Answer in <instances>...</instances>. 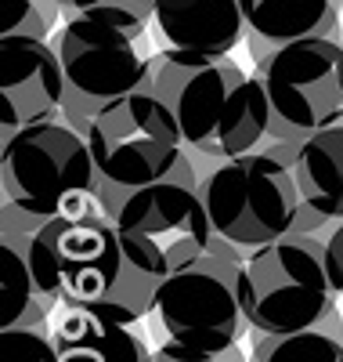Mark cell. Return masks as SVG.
Wrapping results in <instances>:
<instances>
[{"instance_id":"6da1fadb","label":"cell","mask_w":343,"mask_h":362,"mask_svg":"<svg viewBox=\"0 0 343 362\" xmlns=\"http://www.w3.org/2000/svg\"><path fill=\"white\" fill-rule=\"evenodd\" d=\"M25 261L51 308L66 305L127 326L155 312L170 272L155 239L119 228L105 214L47 218L29 239Z\"/></svg>"},{"instance_id":"7a4b0ae2","label":"cell","mask_w":343,"mask_h":362,"mask_svg":"<svg viewBox=\"0 0 343 362\" xmlns=\"http://www.w3.org/2000/svg\"><path fill=\"white\" fill-rule=\"evenodd\" d=\"M152 90L170 112L188 153L228 160L260 148L271 127V105L260 76H246L231 54L167 47L152 54Z\"/></svg>"},{"instance_id":"3957f363","label":"cell","mask_w":343,"mask_h":362,"mask_svg":"<svg viewBox=\"0 0 343 362\" xmlns=\"http://www.w3.org/2000/svg\"><path fill=\"white\" fill-rule=\"evenodd\" d=\"M98 167L87 138L66 119H40L4 134L0 181L4 199L37 218L102 214Z\"/></svg>"},{"instance_id":"277c9868","label":"cell","mask_w":343,"mask_h":362,"mask_svg":"<svg viewBox=\"0 0 343 362\" xmlns=\"http://www.w3.org/2000/svg\"><path fill=\"white\" fill-rule=\"evenodd\" d=\"M239 297L249 329L260 334H293L322 322L339 300L329 276L325 239L289 232L246 250Z\"/></svg>"},{"instance_id":"5b68a950","label":"cell","mask_w":343,"mask_h":362,"mask_svg":"<svg viewBox=\"0 0 343 362\" xmlns=\"http://www.w3.org/2000/svg\"><path fill=\"white\" fill-rule=\"evenodd\" d=\"M199 192L213 221V232L231 239L242 250L289 235L303 210L293 167L264 153V148L228 160L206 156Z\"/></svg>"},{"instance_id":"8992f818","label":"cell","mask_w":343,"mask_h":362,"mask_svg":"<svg viewBox=\"0 0 343 362\" xmlns=\"http://www.w3.org/2000/svg\"><path fill=\"white\" fill-rule=\"evenodd\" d=\"M257 76L271 105L267 138L303 141L307 134L343 124V44L307 37L257 58Z\"/></svg>"},{"instance_id":"52a82bcc","label":"cell","mask_w":343,"mask_h":362,"mask_svg":"<svg viewBox=\"0 0 343 362\" xmlns=\"http://www.w3.org/2000/svg\"><path fill=\"white\" fill-rule=\"evenodd\" d=\"M199 177L203 174H195V160L188 156V148H184V156L174 163L170 174L138 189L98 177L102 214L112 218L119 228L155 239L167 250L170 268L184 264L199 254H210V243L217 235L199 192Z\"/></svg>"},{"instance_id":"ba28073f","label":"cell","mask_w":343,"mask_h":362,"mask_svg":"<svg viewBox=\"0 0 343 362\" xmlns=\"http://www.w3.org/2000/svg\"><path fill=\"white\" fill-rule=\"evenodd\" d=\"M87 145L102 177L116 185H148L184 156L177 116L152 87L105 102L87 124Z\"/></svg>"},{"instance_id":"9c48e42d","label":"cell","mask_w":343,"mask_h":362,"mask_svg":"<svg viewBox=\"0 0 343 362\" xmlns=\"http://www.w3.org/2000/svg\"><path fill=\"white\" fill-rule=\"evenodd\" d=\"M134 33L95 18H66L58 29V54L66 69V105L61 116L87 138V124L105 102L152 87V54L138 51Z\"/></svg>"},{"instance_id":"30bf717a","label":"cell","mask_w":343,"mask_h":362,"mask_svg":"<svg viewBox=\"0 0 343 362\" xmlns=\"http://www.w3.org/2000/svg\"><path fill=\"white\" fill-rule=\"evenodd\" d=\"M242 261L221 254H199L174 264L160 286L155 315L170 341L203 351H228L239 344L246 322L239 297Z\"/></svg>"},{"instance_id":"8fae6325","label":"cell","mask_w":343,"mask_h":362,"mask_svg":"<svg viewBox=\"0 0 343 362\" xmlns=\"http://www.w3.org/2000/svg\"><path fill=\"white\" fill-rule=\"evenodd\" d=\"M0 98H4V134L58 119L66 105V69L61 54L47 40L0 33Z\"/></svg>"},{"instance_id":"7c38bea8","label":"cell","mask_w":343,"mask_h":362,"mask_svg":"<svg viewBox=\"0 0 343 362\" xmlns=\"http://www.w3.org/2000/svg\"><path fill=\"white\" fill-rule=\"evenodd\" d=\"M167 47L231 54L246 37V0H155Z\"/></svg>"},{"instance_id":"4fadbf2b","label":"cell","mask_w":343,"mask_h":362,"mask_svg":"<svg viewBox=\"0 0 343 362\" xmlns=\"http://www.w3.org/2000/svg\"><path fill=\"white\" fill-rule=\"evenodd\" d=\"M339 0H246L249 54L264 58L275 47L307 37L339 40Z\"/></svg>"},{"instance_id":"5bb4252c","label":"cell","mask_w":343,"mask_h":362,"mask_svg":"<svg viewBox=\"0 0 343 362\" xmlns=\"http://www.w3.org/2000/svg\"><path fill=\"white\" fill-rule=\"evenodd\" d=\"M51 337L61 362H152L148 344L127 322H112L95 312L66 308L54 319Z\"/></svg>"},{"instance_id":"9a60e30c","label":"cell","mask_w":343,"mask_h":362,"mask_svg":"<svg viewBox=\"0 0 343 362\" xmlns=\"http://www.w3.org/2000/svg\"><path fill=\"white\" fill-rule=\"evenodd\" d=\"M293 174L311 210L329 221H343V124L307 134L300 141Z\"/></svg>"},{"instance_id":"2e32d148","label":"cell","mask_w":343,"mask_h":362,"mask_svg":"<svg viewBox=\"0 0 343 362\" xmlns=\"http://www.w3.org/2000/svg\"><path fill=\"white\" fill-rule=\"evenodd\" d=\"M249 362H343V319L332 308L322 322L293 334H260L253 329Z\"/></svg>"},{"instance_id":"e0dca14e","label":"cell","mask_w":343,"mask_h":362,"mask_svg":"<svg viewBox=\"0 0 343 362\" xmlns=\"http://www.w3.org/2000/svg\"><path fill=\"white\" fill-rule=\"evenodd\" d=\"M61 18H95L119 25L127 33L141 37L145 25L155 18V0H54Z\"/></svg>"},{"instance_id":"ac0fdd59","label":"cell","mask_w":343,"mask_h":362,"mask_svg":"<svg viewBox=\"0 0 343 362\" xmlns=\"http://www.w3.org/2000/svg\"><path fill=\"white\" fill-rule=\"evenodd\" d=\"M0 8H4L0 33H22L37 40H51V29L61 18V8L54 0H0Z\"/></svg>"},{"instance_id":"d6986e66","label":"cell","mask_w":343,"mask_h":362,"mask_svg":"<svg viewBox=\"0 0 343 362\" xmlns=\"http://www.w3.org/2000/svg\"><path fill=\"white\" fill-rule=\"evenodd\" d=\"M0 362H61V358L47 329L4 326L0 329Z\"/></svg>"},{"instance_id":"ffe728a7","label":"cell","mask_w":343,"mask_h":362,"mask_svg":"<svg viewBox=\"0 0 343 362\" xmlns=\"http://www.w3.org/2000/svg\"><path fill=\"white\" fill-rule=\"evenodd\" d=\"M152 362H249L235 344L228 351H203V348H188L181 341H163L160 348L152 351Z\"/></svg>"},{"instance_id":"44dd1931","label":"cell","mask_w":343,"mask_h":362,"mask_svg":"<svg viewBox=\"0 0 343 362\" xmlns=\"http://www.w3.org/2000/svg\"><path fill=\"white\" fill-rule=\"evenodd\" d=\"M325 254H329V276H332V286L343 300V221H336L325 235Z\"/></svg>"},{"instance_id":"7402d4cb","label":"cell","mask_w":343,"mask_h":362,"mask_svg":"<svg viewBox=\"0 0 343 362\" xmlns=\"http://www.w3.org/2000/svg\"><path fill=\"white\" fill-rule=\"evenodd\" d=\"M339 8H343V0H339Z\"/></svg>"}]
</instances>
